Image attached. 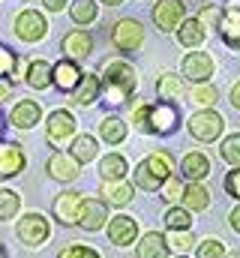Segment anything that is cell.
I'll use <instances>...</instances> for the list:
<instances>
[{
	"label": "cell",
	"mask_w": 240,
	"mask_h": 258,
	"mask_svg": "<svg viewBox=\"0 0 240 258\" xmlns=\"http://www.w3.org/2000/svg\"><path fill=\"white\" fill-rule=\"evenodd\" d=\"M102 90H105V102L108 105H123L132 93H135V87H138V75H135V69L129 63H123V60H108V63L102 66Z\"/></svg>",
	"instance_id": "obj_1"
},
{
	"label": "cell",
	"mask_w": 240,
	"mask_h": 258,
	"mask_svg": "<svg viewBox=\"0 0 240 258\" xmlns=\"http://www.w3.org/2000/svg\"><path fill=\"white\" fill-rule=\"evenodd\" d=\"M111 42L117 45L120 51H135L144 42V27L135 18H120L117 24L111 27Z\"/></svg>",
	"instance_id": "obj_2"
},
{
	"label": "cell",
	"mask_w": 240,
	"mask_h": 258,
	"mask_svg": "<svg viewBox=\"0 0 240 258\" xmlns=\"http://www.w3.org/2000/svg\"><path fill=\"white\" fill-rule=\"evenodd\" d=\"M15 33H18V39H24V42H39V39L48 33V21H45L36 9H24V12L15 15Z\"/></svg>",
	"instance_id": "obj_3"
},
{
	"label": "cell",
	"mask_w": 240,
	"mask_h": 258,
	"mask_svg": "<svg viewBox=\"0 0 240 258\" xmlns=\"http://www.w3.org/2000/svg\"><path fill=\"white\" fill-rule=\"evenodd\" d=\"M219 132H222V117L210 108L189 117V135L195 141H213V138H219Z\"/></svg>",
	"instance_id": "obj_4"
},
{
	"label": "cell",
	"mask_w": 240,
	"mask_h": 258,
	"mask_svg": "<svg viewBox=\"0 0 240 258\" xmlns=\"http://www.w3.org/2000/svg\"><path fill=\"white\" fill-rule=\"evenodd\" d=\"M219 36L228 48H237L240 51V0H228L225 9H222V18H219Z\"/></svg>",
	"instance_id": "obj_5"
},
{
	"label": "cell",
	"mask_w": 240,
	"mask_h": 258,
	"mask_svg": "<svg viewBox=\"0 0 240 258\" xmlns=\"http://www.w3.org/2000/svg\"><path fill=\"white\" fill-rule=\"evenodd\" d=\"M72 135H75V117H72L69 111L57 108V111L48 117V123H45V138H48V144L63 147Z\"/></svg>",
	"instance_id": "obj_6"
},
{
	"label": "cell",
	"mask_w": 240,
	"mask_h": 258,
	"mask_svg": "<svg viewBox=\"0 0 240 258\" xmlns=\"http://www.w3.org/2000/svg\"><path fill=\"white\" fill-rule=\"evenodd\" d=\"M18 237H21V243H27V246H39V243L48 237V219H45L42 213H27V216H21V219H18Z\"/></svg>",
	"instance_id": "obj_7"
},
{
	"label": "cell",
	"mask_w": 240,
	"mask_h": 258,
	"mask_svg": "<svg viewBox=\"0 0 240 258\" xmlns=\"http://www.w3.org/2000/svg\"><path fill=\"white\" fill-rule=\"evenodd\" d=\"M183 18H186V6L180 0H159L153 6V24L159 30H177Z\"/></svg>",
	"instance_id": "obj_8"
},
{
	"label": "cell",
	"mask_w": 240,
	"mask_h": 258,
	"mask_svg": "<svg viewBox=\"0 0 240 258\" xmlns=\"http://www.w3.org/2000/svg\"><path fill=\"white\" fill-rule=\"evenodd\" d=\"M147 123H150V132L168 135V132L177 129V108H174L171 102H156V105H150Z\"/></svg>",
	"instance_id": "obj_9"
},
{
	"label": "cell",
	"mask_w": 240,
	"mask_h": 258,
	"mask_svg": "<svg viewBox=\"0 0 240 258\" xmlns=\"http://www.w3.org/2000/svg\"><path fill=\"white\" fill-rule=\"evenodd\" d=\"M108 219V207L105 201H96V198H87L81 201V210H78V225L87 228V231H99Z\"/></svg>",
	"instance_id": "obj_10"
},
{
	"label": "cell",
	"mask_w": 240,
	"mask_h": 258,
	"mask_svg": "<svg viewBox=\"0 0 240 258\" xmlns=\"http://www.w3.org/2000/svg\"><path fill=\"white\" fill-rule=\"evenodd\" d=\"M183 75L189 78V81H207L210 75H213V57L210 54H204V51H189L186 57H183Z\"/></svg>",
	"instance_id": "obj_11"
},
{
	"label": "cell",
	"mask_w": 240,
	"mask_h": 258,
	"mask_svg": "<svg viewBox=\"0 0 240 258\" xmlns=\"http://www.w3.org/2000/svg\"><path fill=\"white\" fill-rule=\"evenodd\" d=\"M60 48H63L66 60H81V57H87V54L93 51V39H90V33H84V30H72V33L63 36Z\"/></svg>",
	"instance_id": "obj_12"
},
{
	"label": "cell",
	"mask_w": 240,
	"mask_h": 258,
	"mask_svg": "<svg viewBox=\"0 0 240 258\" xmlns=\"http://www.w3.org/2000/svg\"><path fill=\"white\" fill-rule=\"evenodd\" d=\"M39 117H42V108H39V102H33V99H21V102H15V108L9 111V123L18 126V129L36 126Z\"/></svg>",
	"instance_id": "obj_13"
},
{
	"label": "cell",
	"mask_w": 240,
	"mask_h": 258,
	"mask_svg": "<svg viewBox=\"0 0 240 258\" xmlns=\"http://www.w3.org/2000/svg\"><path fill=\"white\" fill-rule=\"evenodd\" d=\"M81 69L75 60H60L57 66H51V84H57L60 90H66V93H72L75 87H78V81H81Z\"/></svg>",
	"instance_id": "obj_14"
},
{
	"label": "cell",
	"mask_w": 240,
	"mask_h": 258,
	"mask_svg": "<svg viewBox=\"0 0 240 258\" xmlns=\"http://www.w3.org/2000/svg\"><path fill=\"white\" fill-rule=\"evenodd\" d=\"M24 171L21 144H0V177H15Z\"/></svg>",
	"instance_id": "obj_15"
},
{
	"label": "cell",
	"mask_w": 240,
	"mask_h": 258,
	"mask_svg": "<svg viewBox=\"0 0 240 258\" xmlns=\"http://www.w3.org/2000/svg\"><path fill=\"white\" fill-rule=\"evenodd\" d=\"M180 171H183V177H186V180L198 183L201 177H207V174H210V159H207L201 150H192V153H186V156H183Z\"/></svg>",
	"instance_id": "obj_16"
},
{
	"label": "cell",
	"mask_w": 240,
	"mask_h": 258,
	"mask_svg": "<svg viewBox=\"0 0 240 258\" xmlns=\"http://www.w3.org/2000/svg\"><path fill=\"white\" fill-rule=\"evenodd\" d=\"M81 192H63L57 195V201H54V216H57L63 225H72V222H78V210H81Z\"/></svg>",
	"instance_id": "obj_17"
},
{
	"label": "cell",
	"mask_w": 240,
	"mask_h": 258,
	"mask_svg": "<svg viewBox=\"0 0 240 258\" xmlns=\"http://www.w3.org/2000/svg\"><path fill=\"white\" fill-rule=\"evenodd\" d=\"M135 231H138V222L132 216H114L108 225V240L117 246H129L135 240Z\"/></svg>",
	"instance_id": "obj_18"
},
{
	"label": "cell",
	"mask_w": 240,
	"mask_h": 258,
	"mask_svg": "<svg viewBox=\"0 0 240 258\" xmlns=\"http://www.w3.org/2000/svg\"><path fill=\"white\" fill-rule=\"evenodd\" d=\"M99 90H102V84H99V78L96 75H81V81H78V87L72 90V102H78V105H93L96 99H99Z\"/></svg>",
	"instance_id": "obj_19"
},
{
	"label": "cell",
	"mask_w": 240,
	"mask_h": 258,
	"mask_svg": "<svg viewBox=\"0 0 240 258\" xmlns=\"http://www.w3.org/2000/svg\"><path fill=\"white\" fill-rule=\"evenodd\" d=\"M48 171H51V177L69 183V180L78 177V162H75L72 156H66V153H54V156L48 159Z\"/></svg>",
	"instance_id": "obj_20"
},
{
	"label": "cell",
	"mask_w": 240,
	"mask_h": 258,
	"mask_svg": "<svg viewBox=\"0 0 240 258\" xmlns=\"http://www.w3.org/2000/svg\"><path fill=\"white\" fill-rule=\"evenodd\" d=\"M144 162H147V168L156 174V180H159V183H165V180L171 177V171H174V159H171V153H168V150H153Z\"/></svg>",
	"instance_id": "obj_21"
},
{
	"label": "cell",
	"mask_w": 240,
	"mask_h": 258,
	"mask_svg": "<svg viewBox=\"0 0 240 258\" xmlns=\"http://www.w3.org/2000/svg\"><path fill=\"white\" fill-rule=\"evenodd\" d=\"M138 258H168V243L165 237H159L156 231L144 234L138 243Z\"/></svg>",
	"instance_id": "obj_22"
},
{
	"label": "cell",
	"mask_w": 240,
	"mask_h": 258,
	"mask_svg": "<svg viewBox=\"0 0 240 258\" xmlns=\"http://www.w3.org/2000/svg\"><path fill=\"white\" fill-rule=\"evenodd\" d=\"M180 24H183V27H177V42H180V45L195 48V45H201V42H204V27H201L195 18H183Z\"/></svg>",
	"instance_id": "obj_23"
},
{
	"label": "cell",
	"mask_w": 240,
	"mask_h": 258,
	"mask_svg": "<svg viewBox=\"0 0 240 258\" xmlns=\"http://www.w3.org/2000/svg\"><path fill=\"white\" fill-rule=\"evenodd\" d=\"M183 204H186L189 210H207V204H210V189L201 186V183H189V186L183 189Z\"/></svg>",
	"instance_id": "obj_24"
},
{
	"label": "cell",
	"mask_w": 240,
	"mask_h": 258,
	"mask_svg": "<svg viewBox=\"0 0 240 258\" xmlns=\"http://www.w3.org/2000/svg\"><path fill=\"white\" fill-rule=\"evenodd\" d=\"M102 195H105V201H111L114 207H123V204L132 201V186H126V183H120V180H105V183H102Z\"/></svg>",
	"instance_id": "obj_25"
},
{
	"label": "cell",
	"mask_w": 240,
	"mask_h": 258,
	"mask_svg": "<svg viewBox=\"0 0 240 258\" xmlns=\"http://www.w3.org/2000/svg\"><path fill=\"white\" fill-rule=\"evenodd\" d=\"M27 84L36 87V90H45V87L51 84V63H45V60H33L30 69H27Z\"/></svg>",
	"instance_id": "obj_26"
},
{
	"label": "cell",
	"mask_w": 240,
	"mask_h": 258,
	"mask_svg": "<svg viewBox=\"0 0 240 258\" xmlns=\"http://www.w3.org/2000/svg\"><path fill=\"white\" fill-rule=\"evenodd\" d=\"M69 15H72L75 24H90V21H96L99 6H96L93 0H75V3L69 6Z\"/></svg>",
	"instance_id": "obj_27"
},
{
	"label": "cell",
	"mask_w": 240,
	"mask_h": 258,
	"mask_svg": "<svg viewBox=\"0 0 240 258\" xmlns=\"http://www.w3.org/2000/svg\"><path fill=\"white\" fill-rule=\"evenodd\" d=\"M99 135H102V141H108V144H120V141L126 138V123H123L120 117H105V120L99 123Z\"/></svg>",
	"instance_id": "obj_28"
},
{
	"label": "cell",
	"mask_w": 240,
	"mask_h": 258,
	"mask_svg": "<svg viewBox=\"0 0 240 258\" xmlns=\"http://www.w3.org/2000/svg\"><path fill=\"white\" fill-rule=\"evenodd\" d=\"M96 156V138L93 135H78L72 141V159L75 162H90Z\"/></svg>",
	"instance_id": "obj_29"
},
{
	"label": "cell",
	"mask_w": 240,
	"mask_h": 258,
	"mask_svg": "<svg viewBox=\"0 0 240 258\" xmlns=\"http://www.w3.org/2000/svg\"><path fill=\"white\" fill-rule=\"evenodd\" d=\"M99 171H102L105 180H120V177L126 174V159H123L120 153H108V156L99 162Z\"/></svg>",
	"instance_id": "obj_30"
},
{
	"label": "cell",
	"mask_w": 240,
	"mask_h": 258,
	"mask_svg": "<svg viewBox=\"0 0 240 258\" xmlns=\"http://www.w3.org/2000/svg\"><path fill=\"white\" fill-rule=\"evenodd\" d=\"M21 207V198L12 189H0V222H9Z\"/></svg>",
	"instance_id": "obj_31"
},
{
	"label": "cell",
	"mask_w": 240,
	"mask_h": 258,
	"mask_svg": "<svg viewBox=\"0 0 240 258\" xmlns=\"http://www.w3.org/2000/svg\"><path fill=\"white\" fill-rule=\"evenodd\" d=\"M165 225H168L171 231H189L192 216H189V210H183V207H171V210L165 213Z\"/></svg>",
	"instance_id": "obj_32"
},
{
	"label": "cell",
	"mask_w": 240,
	"mask_h": 258,
	"mask_svg": "<svg viewBox=\"0 0 240 258\" xmlns=\"http://www.w3.org/2000/svg\"><path fill=\"white\" fill-rule=\"evenodd\" d=\"M135 186H141L144 192L159 189V180H156V174L147 168V162H138V165H135Z\"/></svg>",
	"instance_id": "obj_33"
},
{
	"label": "cell",
	"mask_w": 240,
	"mask_h": 258,
	"mask_svg": "<svg viewBox=\"0 0 240 258\" xmlns=\"http://www.w3.org/2000/svg\"><path fill=\"white\" fill-rule=\"evenodd\" d=\"M15 72H18V54L9 51L6 45H0V78L9 81V78H15Z\"/></svg>",
	"instance_id": "obj_34"
},
{
	"label": "cell",
	"mask_w": 240,
	"mask_h": 258,
	"mask_svg": "<svg viewBox=\"0 0 240 258\" xmlns=\"http://www.w3.org/2000/svg\"><path fill=\"white\" fill-rule=\"evenodd\" d=\"M219 153H222V159H225L228 165H240V135H228V138L222 141Z\"/></svg>",
	"instance_id": "obj_35"
},
{
	"label": "cell",
	"mask_w": 240,
	"mask_h": 258,
	"mask_svg": "<svg viewBox=\"0 0 240 258\" xmlns=\"http://www.w3.org/2000/svg\"><path fill=\"white\" fill-rule=\"evenodd\" d=\"M192 102H195V105L210 108V105L216 102V87H210V84H198V87L192 90Z\"/></svg>",
	"instance_id": "obj_36"
},
{
	"label": "cell",
	"mask_w": 240,
	"mask_h": 258,
	"mask_svg": "<svg viewBox=\"0 0 240 258\" xmlns=\"http://www.w3.org/2000/svg\"><path fill=\"white\" fill-rule=\"evenodd\" d=\"M156 87H159L162 96H180V93H183V81H180L177 75H162V78L156 81Z\"/></svg>",
	"instance_id": "obj_37"
},
{
	"label": "cell",
	"mask_w": 240,
	"mask_h": 258,
	"mask_svg": "<svg viewBox=\"0 0 240 258\" xmlns=\"http://www.w3.org/2000/svg\"><path fill=\"white\" fill-rule=\"evenodd\" d=\"M165 243H168V246H174V249H180V252H186L195 240H192V234H189V231H171V234L165 237Z\"/></svg>",
	"instance_id": "obj_38"
},
{
	"label": "cell",
	"mask_w": 240,
	"mask_h": 258,
	"mask_svg": "<svg viewBox=\"0 0 240 258\" xmlns=\"http://www.w3.org/2000/svg\"><path fill=\"white\" fill-rule=\"evenodd\" d=\"M219 18H222V9H216V6H204V9L198 12V18H195V21H198L201 27H204V24H207V27H216V24H219Z\"/></svg>",
	"instance_id": "obj_39"
},
{
	"label": "cell",
	"mask_w": 240,
	"mask_h": 258,
	"mask_svg": "<svg viewBox=\"0 0 240 258\" xmlns=\"http://www.w3.org/2000/svg\"><path fill=\"white\" fill-rule=\"evenodd\" d=\"M198 258H225V246L219 240H207L198 246Z\"/></svg>",
	"instance_id": "obj_40"
},
{
	"label": "cell",
	"mask_w": 240,
	"mask_h": 258,
	"mask_svg": "<svg viewBox=\"0 0 240 258\" xmlns=\"http://www.w3.org/2000/svg\"><path fill=\"white\" fill-rule=\"evenodd\" d=\"M147 114H150V105H138V108H135V114H132V123H135V129H141V132H150Z\"/></svg>",
	"instance_id": "obj_41"
},
{
	"label": "cell",
	"mask_w": 240,
	"mask_h": 258,
	"mask_svg": "<svg viewBox=\"0 0 240 258\" xmlns=\"http://www.w3.org/2000/svg\"><path fill=\"white\" fill-rule=\"evenodd\" d=\"M57 258H99V255H96V249H87V246H69Z\"/></svg>",
	"instance_id": "obj_42"
},
{
	"label": "cell",
	"mask_w": 240,
	"mask_h": 258,
	"mask_svg": "<svg viewBox=\"0 0 240 258\" xmlns=\"http://www.w3.org/2000/svg\"><path fill=\"white\" fill-rule=\"evenodd\" d=\"M225 189H228V195L240 198V168L228 171V177H225Z\"/></svg>",
	"instance_id": "obj_43"
},
{
	"label": "cell",
	"mask_w": 240,
	"mask_h": 258,
	"mask_svg": "<svg viewBox=\"0 0 240 258\" xmlns=\"http://www.w3.org/2000/svg\"><path fill=\"white\" fill-rule=\"evenodd\" d=\"M165 198H168V201L183 198V186H180V180H174V177H168V180H165Z\"/></svg>",
	"instance_id": "obj_44"
},
{
	"label": "cell",
	"mask_w": 240,
	"mask_h": 258,
	"mask_svg": "<svg viewBox=\"0 0 240 258\" xmlns=\"http://www.w3.org/2000/svg\"><path fill=\"white\" fill-rule=\"evenodd\" d=\"M42 3H45V9H51V12H60L66 0H42Z\"/></svg>",
	"instance_id": "obj_45"
},
{
	"label": "cell",
	"mask_w": 240,
	"mask_h": 258,
	"mask_svg": "<svg viewBox=\"0 0 240 258\" xmlns=\"http://www.w3.org/2000/svg\"><path fill=\"white\" fill-rule=\"evenodd\" d=\"M228 219H231V228H234V231H240V207H234V210H231V216H228Z\"/></svg>",
	"instance_id": "obj_46"
},
{
	"label": "cell",
	"mask_w": 240,
	"mask_h": 258,
	"mask_svg": "<svg viewBox=\"0 0 240 258\" xmlns=\"http://www.w3.org/2000/svg\"><path fill=\"white\" fill-rule=\"evenodd\" d=\"M231 105H234V108H240V81L231 87Z\"/></svg>",
	"instance_id": "obj_47"
},
{
	"label": "cell",
	"mask_w": 240,
	"mask_h": 258,
	"mask_svg": "<svg viewBox=\"0 0 240 258\" xmlns=\"http://www.w3.org/2000/svg\"><path fill=\"white\" fill-rule=\"evenodd\" d=\"M9 93H12V84H9V81H3V78H0V99H6V96H9Z\"/></svg>",
	"instance_id": "obj_48"
},
{
	"label": "cell",
	"mask_w": 240,
	"mask_h": 258,
	"mask_svg": "<svg viewBox=\"0 0 240 258\" xmlns=\"http://www.w3.org/2000/svg\"><path fill=\"white\" fill-rule=\"evenodd\" d=\"M102 3H108V6H120L123 0H102Z\"/></svg>",
	"instance_id": "obj_49"
},
{
	"label": "cell",
	"mask_w": 240,
	"mask_h": 258,
	"mask_svg": "<svg viewBox=\"0 0 240 258\" xmlns=\"http://www.w3.org/2000/svg\"><path fill=\"white\" fill-rule=\"evenodd\" d=\"M228 258H240V255H234V252H231V255H228Z\"/></svg>",
	"instance_id": "obj_50"
},
{
	"label": "cell",
	"mask_w": 240,
	"mask_h": 258,
	"mask_svg": "<svg viewBox=\"0 0 240 258\" xmlns=\"http://www.w3.org/2000/svg\"><path fill=\"white\" fill-rule=\"evenodd\" d=\"M0 132H3V120H0Z\"/></svg>",
	"instance_id": "obj_51"
},
{
	"label": "cell",
	"mask_w": 240,
	"mask_h": 258,
	"mask_svg": "<svg viewBox=\"0 0 240 258\" xmlns=\"http://www.w3.org/2000/svg\"><path fill=\"white\" fill-rule=\"evenodd\" d=\"M0 258H3V249H0Z\"/></svg>",
	"instance_id": "obj_52"
},
{
	"label": "cell",
	"mask_w": 240,
	"mask_h": 258,
	"mask_svg": "<svg viewBox=\"0 0 240 258\" xmlns=\"http://www.w3.org/2000/svg\"><path fill=\"white\" fill-rule=\"evenodd\" d=\"M180 258H186V255H180Z\"/></svg>",
	"instance_id": "obj_53"
}]
</instances>
